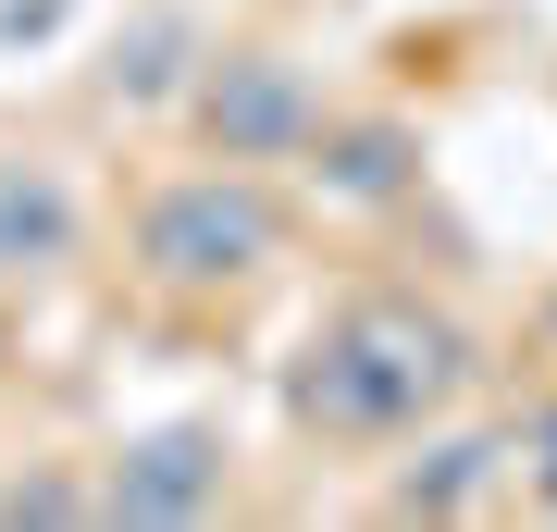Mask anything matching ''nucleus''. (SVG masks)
Returning <instances> with one entry per match:
<instances>
[{"instance_id":"nucleus-1","label":"nucleus","mask_w":557,"mask_h":532,"mask_svg":"<svg viewBox=\"0 0 557 532\" xmlns=\"http://www.w3.org/2000/svg\"><path fill=\"white\" fill-rule=\"evenodd\" d=\"M483 347L446 297L421 285H359L310 322V347L285 359V421L322 446H409L471 396Z\"/></svg>"},{"instance_id":"nucleus-7","label":"nucleus","mask_w":557,"mask_h":532,"mask_svg":"<svg viewBox=\"0 0 557 532\" xmlns=\"http://www.w3.org/2000/svg\"><path fill=\"white\" fill-rule=\"evenodd\" d=\"M508 471H520L508 434H434L397 483H384V520H458V508H483Z\"/></svg>"},{"instance_id":"nucleus-8","label":"nucleus","mask_w":557,"mask_h":532,"mask_svg":"<svg viewBox=\"0 0 557 532\" xmlns=\"http://www.w3.org/2000/svg\"><path fill=\"white\" fill-rule=\"evenodd\" d=\"M199 25H186V13H149L137 25V38H112V62H100V87L112 99H186V75H199Z\"/></svg>"},{"instance_id":"nucleus-11","label":"nucleus","mask_w":557,"mask_h":532,"mask_svg":"<svg viewBox=\"0 0 557 532\" xmlns=\"http://www.w3.org/2000/svg\"><path fill=\"white\" fill-rule=\"evenodd\" d=\"M545 335H557V297H545Z\"/></svg>"},{"instance_id":"nucleus-5","label":"nucleus","mask_w":557,"mask_h":532,"mask_svg":"<svg viewBox=\"0 0 557 532\" xmlns=\"http://www.w3.org/2000/svg\"><path fill=\"white\" fill-rule=\"evenodd\" d=\"M310 186L335 211H397V198H421V124L409 112H322Z\"/></svg>"},{"instance_id":"nucleus-2","label":"nucleus","mask_w":557,"mask_h":532,"mask_svg":"<svg viewBox=\"0 0 557 532\" xmlns=\"http://www.w3.org/2000/svg\"><path fill=\"white\" fill-rule=\"evenodd\" d=\"M285 236H298V223H285L273 174H248V161H186V174H161L137 198V223H124L137 285H161V297H248L285 260Z\"/></svg>"},{"instance_id":"nucleus-3","label":"nucleus","mask_w":557,"mask_h":532,"mask_svg":"<svg viewBox=\"0 0 557 532\" xmlns=\"http://www.w3.org/2000/svg\"><path fill=\"white\" fill-rule=\"evenodd\" d=\"M322 75L298 50L273 38H236V50H199V75H186V137L199 161H248V174H285V161H310L322 137Z\"/></svg>"},{"instance_id":"nucleus-10","label":"nucleus","mask_w":557,"mask_h":532,"mask_svg":"<svg viewBox=\"0 0 557 532\" xmlns=\"http://www.w3.org/2000/svg\"><path fill=\"white\" fill-rule=\"evenodd\" d=\"M533 508H557V409H545V434H533Z\"/></svg>"},{"instance_id":"nucleus-4","label":"nucleus","mask_w":557,"mask_h":532,"mask_svg":"<svg viewBox=\"0 0 557 532\" xmlns=\"http://www.w3.org/2000/svg\"><path fill=\"white\" fill-rule=\"evenodd\" d=\"M223 495H236V446L199 434V421H174V434L112 446V471H100V520H211Z\"/></svg>"},{"instance_id":"nucleus-6","label":"nucleus","mask_w":557,"mask_h":532,"mask_svg":"<svg viewBox=\"0 0 557 532\" xmlns=\"http://www.w3.org/2000/svg\"><path fill=\"white\" fill-rule=\"evenodd\" d=\"M75 248H87V211L62 186V161L0 149V285H50Z\"/></svg>"},{"instance_id":"nucleus-9","label":"nucleus","mask_w":557,"mask_h":532,"mask_svg":"<svg viewBox=\"0 0 557 532\" xmlns=\"http://www.w3.org/2000/svg\"><path fill=\"white\" fill-rule=\"evenodd\" d=\"M0 520H100V483H75V471H25V483H0Z\"/></svg>"}]
</instances>
